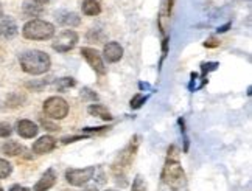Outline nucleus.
I'll list each match as a JSON object with an SVG mask.
<instances>
[{"mask_svg": "<svg viewBox=\"0 0 252 191\" xmlns=\"http://www.w3.org/2000/svg\"><path fill=\"white\" fill-rule=\"evenodd\" d=\"M22 70L28 75H44L50 70L52 59L45 52L41 50H28L19 56Z\"/></svg>", "mask_w": 252, "mask_h": 191, "instance_id": "obj_1", "label": "nucleus"}, {"mask_svg": "<svg viewBox=\"0 0 252 191\" xmlns=\"http://www.w3.org/2000/svg\"><path fill=\"white\" fill-rule=\"evenodd\" d=\"M22 34L30 41H47L55 36V25L42 19H33L24 25Z\"/></svg>", "mask_w": 252, "mask_h": 191, "instance_id": "obj_2", "label": "nucleus"}, {"mask_svg": "<svg viewBox=\"0 0 252 191\" xmlns=\"http://www.w3.org/2000/svg\"><path fill=\"white\" fill-rule=\"evenodd\" d=\"M139 143H140V137L139 136H134L129 143L126 145L120 152L119 156L115 157L114 164H112V171L115 174L119 173H125L126 169L131 166V164L135 159V154H137V149H139Z\"/></svg>", "mask_w": 252, "mask_h": 191, "instance_id": "obj_3", "label": "nucleus"}, {"mask_svg": "<svg viewBox=\"0 0 252 191\" xmlns=\"http://www.w3.org/2000/svg\"><path fill=\"white\" fill-rule=\"evenodd\" d=\"M162 182L173 188L174 191H179L182 185H186V173H184L178 160H167L165 166L162 169Z\"/></svg>", "mask_w": 252, "mask_h": 191, "instance_id": "obj_4", "label": "nucleus"}, {"mask_svg": "<svg viewBox=\"0 0 252 191\" xmlns=\"http://www.w3.org/2000/svg\"><path fill=\"white\" fill-rule=\"evenodd\" d=\"M44 112L52 120H63L69 113V104L61 97H50L44 101Z\"/></svg>", "mask_w": 252, "mask_h": 191, "instance_id": "obj_5", "label": "nucleus"}, {"mask_svg": "<svg viewBox=\"0 0 252 191\" xmlns=\"http://www.w3.org/2000/svg\"><path fill=\"white\" fill-rule=\"evenodd\" d=\"M95 174V166L86 168H70L65 171V180L73 187H83L87 182H91Z\"/></svg>", "mask_w": 252, "mask_h": 191, "instance_id": "obj_6", "label": "nucleus"}, {"mask_svg": "<svg viewBox=\"0 0 252 191\" xmlns=\"http://www.w3.org/2000/svg\"><path fill=\"white\" fill-rule=\"evenodd\" d=\"M78 42V34H76L73 30H64L58 34V37L53 41L52 47L53 50L58 53H67L70 52L73 47Z\"/></svg>", "mask_w": 252, "mask_h": 191, "instance_id": "obj_7", "label": "nucleus"}, {"mask_svg": "<svg viewBox=\"0 0 252 191\" xmlns=\"http://www.w3.org/2000/svg\"><path fill=\"white\" fill-rule=\"evenodd\" d=\"M81 55H83V58L87 61V64H89L96 73H98V75H104L106 73V67H104L101 55L96 52L95 49H91V47H83Z\"/></svg>", "mask_w": 252, "mask_h": 191, "instance_id": "obj_8", "label": "nucleus"}, {"mask_svg": "<svg viewBox=\"0 0 252 191\" xmlns=\"http://www.w3.org/2000/svg\"><path fill=\"white\" fill-rule=\"evenodd\" d=\"M17 34V24L13 17L2 16L0 17V39H13Z\"/></svg>", "mask_w": 252, "mask_h": 191, "instance_id": "obj_9", "label": "nucleus"}, {"mask_svg": "<svg viewBox=\"0 0 252 191\" xmlns=\"http://www.w3.org/2000/svg\"><path fill=\"white\" fill-rule=\"evenodd\" d=\"M103 56L108 62H119L123 58V47L119 42L111 41L103 47Z\"/></svg>", "mask_w": 252, "mask_h": 191, "instance_id": "obj_10", "label": "nucleus"}, {"mask_svg": "<svg viewBox=\"0 0 252 191\" xmlns=\"http://www.w3.org/2000/svg\"><path fill=\"white\" fill-rule=\"evenodd\" d=\"M56 146V138L52 137V136H44L41 138H37L34 143H33V152L34 154H47V152L53 151Z\"/></svg>", "mask_w": 252, "mask_h": 191, "instance_id": "obj_11", "label": "nucleus"}, {"mask_svg": "<svg viewBox=\"0 0 252 191\" xmlns=\"http://www.w3.org/2000/svg\"><path fill=\"white\" fill-rule=\"evenodd\" d=\"M56 180H58L56 171L53 168H50V169L45 171V173L42 174V177L39 180H37V184L33 187V190L34 191H47V190H50L52 187H55Z\"/></svg>", "mask_w": 252, "mask_h": 191, "instance_id": "obj_12", "label": "nucleus"}, {"mask_svg": "<svg viewBox=\"0 0 252 191\" xmlns=\"http://www.w3.org/2000/svg\"><path fill=\"white\" fill-rule=\"evenodd\" d=\"M16 129L19 136L24 138H33L37 136V132H39V128H37V125L32 120H19Z\"/></svg>", "mask_w": 252, "mask_h": 191, "instance_id": "obj_13", "label": "nucleus"}, {"mask_svg": "<svg viewBox=\"0 0 252 191\" xmlns=\"http://www.w3.org/2000/svg\"><path fill=\"white\" fill-rule=\"evenodd\" d=\"M3 154L9 156V157H17V156H24V157H30L28 156V149L25 146H22L21 143L17 141H8L2 146Z\"/></svg>", "mask_w": 252, "mask_h": 191, "instance_id": "obj_14", "label": "nucleus"}, {"mask_svg": "<svg viewBox=\"0 0 252 191\" xmlns=\"http://www.w3.org/2000/svg\"><path fill=\"white\" fill-rule=\"evenodd\" d=\"M56 19L60 21L61 25L64 27H78L81 24V17L76 14V13H70V11H63L60 14H56Z\"/></svg>", "mask_w": 252, "mask_h": 191, "instance_id": "obj_15", "label": "nucleus"}, {"mask_svg": "<svg viewBox=\"0 0 252 191\" xmlns=\"http://www.w3.org/2000/svg\"><path fill=\"white\" fill-rule=\"evenodd\" d=\"M87 112H89L92 117H96L103 121H112V118H114L112 113L106 109L103 104H91V106L87 108Z\"/></svg>", "mask_w": 252, "mask_h": 191, "instance_id": "obj_16", "label": "nucleus"}, {"mask_svg": "<svg viewBox=\"0 0 252 191\" xmlns=\"http://www.w3.org/2000/svg\"><path fill=\"white\" fill-rule=\"evenodd\" d=\"M81 8L86 16H98L101 13V5L98 0H84Z\"/></svg>", "mask_w": 252, "mask_h": 191, "instance_id": "obj_17", "label": "nucleus"}, {"mask_svg": "<svg viewBox=\"0 0 252 191\" xmlns=\"http://www.w3.org/2000/svg\"><path fill=\"white\" fill-rule=\"evenodd\" d=\"M42 11H44V6L36 5L32 0H28V2L24 3V13L30 17H37L39 14H42Z\"/></svg>", "mask_w": 252, "mask_h": 191, "instance_id": "obj_18", "label": "nucleus"}, {"mask_svg": "<svg viewBox=\"0 0 252 191\" xmlns=\"http://www.w3.org/2000/svg\"><path fill=\"white\" fill-rule=\"evenodd\" d=\"M11 173H13L11 164L5 159H0V179H6Z\"/></svg>", "mask_w": 252, "mask_h": 191, "instance_id": "obj_19", "label": "nucleus"}, {"mask_svg": "<svg viewBox=\"0 0 252 191\" xmlns=\"http://www.w3.org/2000/svg\"><path fill=\"white\" fill-rule=\"evenodd\" d=\"M75 84H76V81H75L73 78H69V76H65V78L58 80V82H56V89H58V90H65V89L73 87Z\"/></svg>", "mask_w": 252, "mask_h": 191, "instance_id": "obj_20", "label": "nucleus"}, {"mask_svg": "<svg viewBox=\"0 0 252 191\" xmlns=\"http://www.w3.org/2000/svg\"><path fill=\"white\" fill-rule=\"evenodd\" d=\"M145 101H147V97H145L143 93H135L134 97H132V100H131V103H129V106L132 109H139V108L143 106Z\"/></svg>", "mask_w": 252, "mask_h": 191, "instance_id": "obj_21", "label": "nucleus"}, {"mask_svg": "<svg viewBox=\"0 0 252 191\" xmlns=\"http://www.w3.org/2000/svg\"><path fill=\"white\" fill-rule=\"evenodd\" d=\"M131 191H147V184H145V180L140 174L135 176L132 187H131Z\"/></svg>", "mask_w": 252, "mask_h": 191, "instance_id": "obj_22", "label": "nucleus"}, {"mask_svg": "<svg viewBox=\"0 0 252 191\" xmlns=\"http://www.w3.org/2000/svg\"><path fill=\"white\" fill-rule=\"evenodd\" d=\"M13 134V128L5 121H0V138H6Z\"/></svg>", "mask_w": 252, "mask_h": 191, "instance_id": "obj_23", "label": "nucleus"}, {"mask_svg": "<svg viewBox=\"0 0 252 191\" xmlns=\"http://www.w3.org/2000/svg\"><path fill=\"white\" fill-rule=\"evenodd\" d=\"M41 125H42V128H45L47 131H52V132L60 131V128H58L56 125H53V123H50L47 118H41Z\"/></svg>", "mask_w": 252, "mask_h": 191, "instance_id": "obj_24", "label": "nucleus"}, {"mask_svg": "<svg viewBox=\"0 0 252 191\" xmlns=\"http://www.w3.org/2000/svg\"><path fill=\"white\" fill-rule=\"evenodd\" d=\"M98 33H100V30H91L89 34H87V39L92 41L94 37H95V41H96V42H101L104 36H103V34H98Z\"/></svg>", "mask_w": 252, "mask_h": 191, "instance_id": "obj_25", "label": "nucleus"}, {"mask_svg": "<svg viewBox=\"0 0 252 191\" xmlns=\"http://www.w3.org/2000/svg\"><path fill=\"white\" fill-rule=\"evenodd\" d=\"M87 136H69V137H63L61 138V141L64 143V145H69V143H73V141H76V140H83V138H86Z\"/></svg>", "mask_w": 252, "mask_h": 191, "instance_id": "obj_26", "label": "nucleus"}, {"mask_svg": "<svg viewBox=\"0 0 252 191\" xmlns=\"http://www.w3.org/2000/svg\"><path fill=\"white\" fill-rule=\"evenodd\" d=\"M83 98H91V100H98V95H96L95 92L89 90V89H84L83 93H81Z\"/></svg>", "mask_w": 252, "mask_h": 191, "instance_id": "obj_27", "label": "nucleus"}, {"mask_svg": "<svg viewBox=\"0 0 252 191\" xmlns=\"http://www.w3.org/2000/svg\"><path fill=\"white\" fill-rule=\"evenodd\" d=\"M218 45H220V41L215 39V37H210V39H207V41L204 42V47H206V49H215V47H218Z\"/></svg>", "mask_w": 252, "mask_h": 191, "instance_id": "obj_28", "label": "nucleus"}, {"mask_svg": "<svg viewBox=\"0 0 252 191\" xmlns=\"http://www.w3.org/2000/svg\"><path fill=\"white\" fill-rule=\"evenodd\" d=\"M109 128L108 126H100V128H84L83 132L86 134H92V132H104V131H108Z\"/></svg>", "mask_w": 252, "mask_h": 191, "instance_id": "obj_29", "label": "nucleus"}, {"mask_svg": "<svg viewBox=\"0 0 252 191\" xmlns=\"http://www.w3.org/2000/svg\"><path fill=\"white\" fill-rule=\"evenodd\" d=\"M9 191H30V190L22 187V185H13L11 188H9Z\"/></svg>", "mask_w": 252, "mask_h": 191, "instance_id": "obj_30", "label": "nucleus"}, {"mask_svg": "<svg viewBox=\"0 0 252 191\" xmlns=\"http://www.w3.org/2000/svg\"><path fill=\"white\" fill-rule=\"evenodd\" d=\"M230 25H232V24H230V22H227L226 25H222V27H220V28H218V30H217V31H218V33H226V31L229 30V28H230Z\"/></svg>", "mask_w": 252, "mask_h": 191, "instance_id": "obj_31", "label": "nucleus"}, {"mask_svg": "<svg viewBox=\"0 0 252 191\" xmlns=\"http://www.w3.org/2000/svg\"><path fill=\"white\" fill-rule=\"evenodd\" d=\"M32 2H34L36 5H39V6H44V5H47L50 0H32Z\"/></svg>", "mask_w": 252, "mask_h": 191, "instance_id": "obj_32", "label": "nucleus"}, {"mask_svg": "<svg viewBox=\"0 0 252 191\" xmlns=\"http://www.w3.org/2000/svg\"><path fill=\"white\" fill-rule=\"evenodd\" d=\"M173 3H174V0H168V14L171 13V8H173Z\"/></svg>", "mask_w": 252, "mask_h": 191, "instance_id": "obj_33", "label": "nucleus"}, {"mask_svg": "<svg viewBox=\"0 0 252 191\" xmlns=\"http://www.w3.org/2000/svg\"><path fill=\"white\" fill-rule=\"evenodd\" d=\"M84 191H98V188H96V187H87Z\"/></svg>", "mask_w": 252, "mask_h": 191, "instance_id": "obj_34", "label": "nucleus"}, {"mask_svg": "<svg viewBox=\"0 0 252 191\" xmlns=\"http://www.w3.org/2000/svg\"><path fill=\"white\" fill-rule=\"evenodd\" d=\"M139 85H140V89H148V87H150V85H148V84H145V82H140Z\"/></svg>", "mask_w": 252, "mask_h": 191, "instance_id": "obj_35", "label": "nucleus"}, {"mask_svg": "<svg viewBox=\"0 0 252 191\" xmlns=\"http://www.w3.org/2000/svg\"><path fill=\"white\" fill-rule=\"evenodd\" d=\"M3 16V8H2V5H0V17Z\"/></svg>", "mask_w": 252, "mask_h": 191, "instance_id": "obj_36", "label": "nucleus"}, {"mask_svg": "<svg viewBox=\"0 0 252 191\" xmlns=\"http://www.w3.org/2000/svg\"><path fill=\"white\" fill-rule=\"evenodd\" d=\"M106 191H117V190H106Z\"/></svg>", "mask_w": 252, "mask_h": 191, "instance_id": "obj_37", "label": "nucleus"}, {"mask_svg": "<svg viewBox=\"0 0 252 191\" xmlns=\"http://www.w3.org/2000/svg\"><path fill=\"white\" fill-rule=\"evenodd\" d=\"M0 191H3V188H0Z\"/></svg>", "mask_w": 252, "mask_h": 191, "instance_id": "obj_38", "label": "nucleus"}, {"mask_svg": "<svg viewBox=\"0 0 252 191\" xmlns=\"http://www.w3.org/2000/svg\"><path fill=\"white\" fill-rule=\"evenodd\" d=\"M64 191H70V190H64Z\"/></svg>", "mask_w": 252, "mask_h": 191, "instance_id": "obj_39", "label": "nucleus"}]
</instances>
